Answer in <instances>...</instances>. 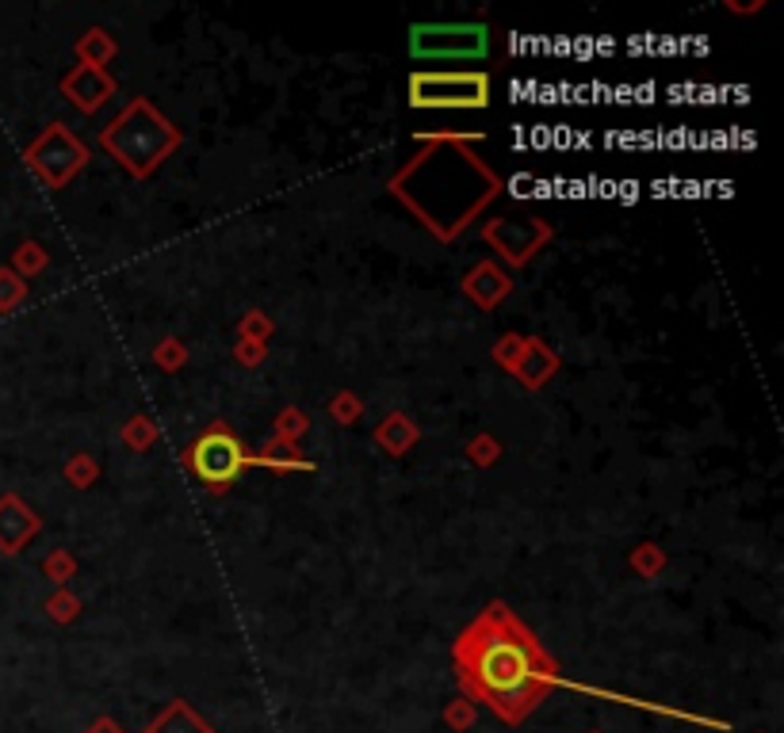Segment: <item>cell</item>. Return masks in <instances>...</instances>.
Masks as SVG:
<instances>
[{
	"label": "cell",
	"mask_w": 784,
	"mask_h": 733,
	"mask_svg": "<svg viewBox=\"0 0 784 733\" xmlns=\"http://www.w3.org/2000/svg\"><path fill=\"white\" fill-rule=\"evenodd\" d=\"M455 668L467 696L506 722L528 719L555 688V660L506 608L483 611L467 626V634L455 642Z\"/></svg>",
	"instance_id": "1"
},
{
	"label": "cell",
	"mask_w": 784,
	"mask_h": 733,
	"mask_svg": "<svg viewBox=\"0 0 784 733\" xmlns=\"http://www.w3.org/2000/svg\"><path fill=\"white\" fill-rule=\"evenodd\" d=\"M184 463H188V470L196 474L203 486L227 489V486H234V481L242 478V474L250 470L257 458L242 447V440H238L234 432L211 429L191 443L188 455H184Z\"/></svg>",
	"instance_id": "2"
},
{
	"label": "cell",
	"mask_w": 784,
	"mask_h": 733,
	"mask_svg": "<svg viewBox=\"0 0 784 733\" xmlns=\"http://www.w3.org/2000/svg\"><path fill=\"white\" fill-rule=\"evenodd\" d=\"M490 51L483 23H421L410 31V54L426 62H478Z\"/></svg>",
	"instance_id": "3"
},
{
	"label": "cell",
	"mask_w": 784,
	"mask_h": 733,
	"mask_svg": "<svg viewBox=\"0 0 784 733\" xmlns=\"http://www.w3.org/2000/svg\"><path fill=\"white\" fill-rule=\"evenodd\" d=\"M410 103L426 111L486 108L490 103V80H486V74H413Z\"/></svg>",
	"instance_id": "4"
}]
</instances>
